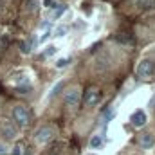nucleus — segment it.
<instances>
[{
    "label": "nucleus",
    "instance_id": "nucleus-22",
    "mask_svg": "<svg viewBox=\"0 0 155 155\" xmlns=\"http://www.w3.org/2000/svg\"><path fill=\"white\" fill-rule=\"evenodd\" d=\"M5 153H7V148H5V144L0 143V155H5Z\"/></svg>",
    "mask_w": 155,
    "mask_h": 155
},
{
    "label": "nucleus",
    "instance_id": "nucleus-14",
    "mask_svg": "<svg viewBox=\"0 0 155 155\" xmlns=\"http://www.w3.org/2000/svg\"><path fill=\"white\" fill-rule=\"evenodd\" d=\"M69 63H71V58H61V60L56 61V67H58V69H63V67H67Z\"/></svg>",
    "mask_w": 155,
    "mask_h": 155
},
{
    "label": "nucleus",
    "instance_id": "nucleus-3",
    "mask_svg": "<svg viewBox=\"0 0 155 155\" xmlns=\"http://www.w3.org/2000/svg\"><path fill=\"white\" fill-rule=\"evenodd\" d=\"M54 137H56V130L52 126H41V128L36 130V134H35V139H36L38 144H47Z\"/></svg>",
    "mask_w": 155,
    "mask_h": 155
},
{
    "label": "nucleus",
    "instance_id": "nucleus-19",
    "mask_svg": "<svg viewBox=\"0 0 155 155\" xmlns=\"http://www.w3.org/2000/svg\"><path fill=\"white\" fill-rule=\"evenodd\" d=\"M54 52H56V47H54V45H49L47 51H45V56H52Z\"/></svg>",
    "mask_w": 155,
    "mask_h": 155
},
{
    "label": "nucleus",
    "instance_id": "nucleus-12",
    "mask_svg": "<svg viewBox=\"0 0 155 155\" xmlns=\"http://www.w3.org/2000/svg\"><path fill=\"white\" fill-rule=\"evenodd\" d=\"M114 116H116V110H114V108H108V110L105 112V117H103V124H107Z\"/></svg>",
    "mask_w": 155,
    "mask_h": 155
},
{
    "label": "nucleus",
    "instance_id": "nucleus-5",
    "mask_svg": "<svg viewBox=\"0 0 155 155\" xmlns=\"http://www.w3.org/2000/svg\"><path fill=\"white\" fill-rule=\"evenodd\" d=\"M110 67H112V58H110V54L105 52V51H101V52L96 56V71L103 72V71H108Z\"/></svg>",
    "mask_w": 155,
    "mask_h": 155
},
{
    "label": "nucleus",
    "instance_id": "nucleus-1",
    "mask_svg": "<svg viewBox=\"0 0 155 155\" xmlns=\"http://www.w3.org/2000/svg\"><path fill=\"white\" fill-rule=\"evenodd\" d=\"M13 119H15V123H16L18 126L25 128V126L31 123V114H29L27 107H24V105H16V107L13 108Z\"/></svg>",
    "mask_w": 155,
    "mask_h": 155
},
{
    "label": "nucleus",
    "instance_id": "nucleus-18",
    "mask_svg": "<svg viewBox=\"0 0 155 155\" xmlns=\"http://www.w3.org/2000/svg\"><path fill=\"white\" fill-rule=\"evenodd\" d=\"M65 33H67V27L65 25H61V27L56 29V36H65Z\"/></svg>",
    "mask_w": 155,
    "mask_h": 155
},
{
    "label": "nucleus",
    "instance_id": "nucleus-4",
    "mask_svg": "<svg viewBox=\"0 0 155 155\" xmlns=\"http://www.w3.org/2000/svg\"><path fill=\"white\" fill-rule=\"evenodd\" d=\"M79 99H81V90H79V87H72V88H69V90L65 92V105H67L69 108H76L78 105H79Z\"/></svg>",
    "mask_w": 155,
    "mask_h": 155
},
{
    "label": "nucleus",
    "instance_id": "nucleus-6",
    "mask_svg": "<svg viewBox=\"0 0 155 155\" xmlns=\"http://www.w3.org/2000/svg\"><path fill=\"white\" fill-rule=\"evenodd\" d=\"M0 132H2V135H4L5 141H13V139H16V135H18V128H16L13 123H9V121H5V123L0 124Z\"/></svg>",
    "mask_w": 155,
    "mask_h": 155
},
{
    "label": "nucleus",
    "instance_id": "nucleus-7",
    "mask_svg": "<svg viewBox=\"0 0 155 155\" xmlns=\"http://www.w3.org/2000/svg\"><path fill=\"white\" fill-rule=\"evenodd\" d=\"M99 101H101V92H99L96 87H90V88L85 92V105H87V107H96Z\"/></svg>",
    "mask_w": 155,
    "mask_h": 155
},
{
    "label": "nucleus",
    "instance_id": "nucleus-11",
    "mask_svg": "<svg viewBox=\"0 0 155 155\" xmlns=\"http://www.w3.org/2000/svg\"><path fill=\"white\" fill-rule=\"evenodd\" d=\"M101 144H103V135H99V134L92 135V139H90V148H99Z\"/></svg>",
    "mask_w": 155,
    "mask_h": 155
},
{
    "label": "nucleus",
    "instance_id": "nucleus-15",
    "mask_svg": "<svg viewBox=\"0 0 155 155\" xmlns=\"http://www.w3.org/2000/svg\"><path fill=\"white\" fill-rule=\"evenodd\" d=\"M20 49H22L24 54H29V52H31V43H24V41H22V43H20Z\"/></svg>",
    "mask_w": 155,
    "mask_h": 155
},
{
    "label": "nucleus",
    "instance_id": "nucleus-23",
    "mask_svg": "<svg viewBox=\"0 0 155 155\" xmlns=\"http://www.w3.org/2000/svg\"><path fill=\"white\" fill-rule=\"evenodd\" d=\"M49 36H51V33H45V35H43V36H41V40H40V41H45V40L49 38Z\"/></svg>",
    "mask_w": 155,
    "mask_h": 155
},
{
    "label": "nucleus",
    "instance_id": "nucleus-8",
    "mask_svg": "<svg viewBox=\"0 0 155 155\" xmlns=\"http://www.w3.org/2000/svg\"><path fill=\"white\" fill-rule=\"evenodd\" d=\"M130 121H132V124L135 126V128H141V126H144L146 124V114L143 112V110H135L132 117H130Z\"/></svg>",
    "mask_w": 155,
    "mask_h": 155
},
{
    "label": "nucleus",
    "instance_id": "nucleus-16",
    "mask_svg": "<svg viewBox=\"0 0 155 155\" xmlns=\"http://www.w3.org/2000/svg\"><path fill=\"white\" fill-rule=\"evenodd\" d=\"M61 88H63V81H60V83H58V85H56V87L52 88V92H51L49 96H51V97H52V96H56V94H58V92H60Z\"/></svg>",
    "mask_w": 155,
    "mask_h": 155
},
{
    "label": "nucleus",
    "instance_id": "nucleus-17",
    "mask_svg": "<svg viewBox=\"0 0 155 155\" xmlns=\"http://www.w3.org/2000/svg\"><path fill=\"white\" fill-rule=\"evenodd\" d=\"M36 7H38V2H36V0H29V4H27V11H36Z\"/></svg>",
    "mask_w": 155,
    "mask_h": 155
},
{
    "label": "nucleus",
    "instance_id": "nucleus-9",
    "mask_svg": "<svg viewBox=\"0 0 155 155\" xmlns=\"http://www.w3.org/2000/svg\"><path fill=\"white\" fill-rule=\"evenodd\" d=\"M137 141H139V144H141L143 148H152V146L155 144V137L150 134V132H144V134H141Z\"/></svg>",
    "mask_w": 155,
    "mask_h": 155
},
{
    "label": "nucleus",
    "instance_id": "nucleus-2",
    "mask_svg": "<svg viewBox=\"0 0 155 155\" xmlns=\"http://www.w3.org/2000/svg\"><path fill=\"white\" fill-rule=\"evenodd\" d=\"M155 72V63L152 60H148V58H144V60H141L139 63H137V69H135V74L137 78H141V79H148V78H152Z\"/></svg>",
    "mask_w": 155,
    "mask_h": 155
},
{
    "label": "nucleus",
    "instance_id": "nucleus-13",
    "mask_svg": "<svg viewBox=\"0 0 155 155\" xmlns=\"http://www.w3.org/2000/svg\"><path fill=\"white\" fill-rule=\"evenodd\" d=\"M65 9H67V7H65L63 4H60V5H58V9H54V13H52V18H60V16H61V13H63Z\"/></svg>",
    "mask_w": 155,
    "mask_h": 155
},
{
    "label": "nucleus",
    "instance_id": "nucleus-20",
    "mask_svg": "<svg viewBox=\"0 0 155 155\" xmlns=\"http://www.w3.org/2000/svg\"><path fill=\"white\" fill-rule=\"evenodd\" d=\"M43 5L45 7H54L56 4H54V0H43Z\"/></svg>",
    "mask_w": 155,
    "mask_h": 155
},
{
    "label": "nucleus",
    "instance_id": "nucleus-24",
    "mask_svg": "<svg viewBox=\"0 0 155 155\" xmlns=\"http://www.w3.org/2000/svg\"><path fill=\"white\" fill-rule=\"evenodd\" d=\"M87 155H94V153H87Z\"/></svg>",
    "mask_w": 155,
    "mask_h": 155
},
{
    "label": "nucleus",
    "instance_id": "nucleus-10",
    "mask_svg": "<svg viewBox=\"0 0 155 155\" xmlns=\"http://www.w3.org/2000/svg\"><path fill=\"white\" fill-rule=\"evenodd\" d=\"M135 5L139 11H152L155 9V0H135Z\"/></svg>",
    "mask_w": 155,
    "mask_h": 155
},
{
    "label": "nucleus",
    "instance_id": "nucleus-21",
    "mask_svg": "<svg viewBox=\"0 0 155 155\" xmlns=\"http://www.w3.org/2000/svg\"><path fill=\"white\" fill-rule=\"evenodd\" d=\"M13 155H22V146L18 144V146H15V152H13Z\"/></svg>",
    "mask_w": 155,
    "mask_h": 155
}]
</instances>
